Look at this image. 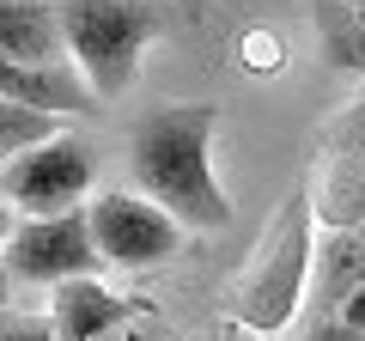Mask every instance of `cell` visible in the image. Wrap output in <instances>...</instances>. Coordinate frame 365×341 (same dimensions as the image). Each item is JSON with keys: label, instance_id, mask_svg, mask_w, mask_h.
Listing matches in <instances>:
<instances>
[{"label": "cell", "instance_id": "1", "mask_svg": "<svg viewBox=\"0 0 365 341\" xmlns=\"http://www.w3.org/2000/svg\"><path fill=\"white\" fill-rule=\"evenodd\" d=\"M213 104H158L128 128V177L182 232H225L232 201L213 177Z\"/></svg>", "mask_w": 365, "mask_h": 341}, {"label": "cell", "instance_id": "2", "mask_svg": "<svg viewBox=\"0 0 365 341\" xmlns=\"http://www.w3.org/2000/svg\"><path fill=\"white\" fill-rule=\"evenodd\" d=\"M55 19H61L67 61L79 67L91 98L110 104L140 79L146 49L170 25V6L158 0H55Z\"/></svg>", "mask_w": 365, "mask_h": 341}, {"label": "cell", "instance_id": "3", "mask_svg": "<svg viewBox=\"0 0 365 341\" xmlns=\"http://www.w3.org/2000/svg\"><path fill=\"white\" fill-rule=\"evenodd\" d=\"M311 244H317V220H311V195L304 183L280 201L268 225H262L256 250H250L244 275L232 287V323L256 329V335H280L304 305V280H311Z\"/></svg>", "mask_w": 365, "mask_h": 341}, {"label": "cell", "instance_id": "4", "mask_svg": "<svg viewBox=\"0 0 365 341\" xmlns=\"http://www.w3.org/2000/svg\"><path fill=\"white\" fill-rule=\"evenodd\" d=\"M79 213H86V232H91V244H98V256H104L110 268H128V275L170 263V256L189 244V232H182L153 195H140V189H98V195H86Z\"/></svg>", "mask_w": 365, "mask_h": 341}, {"label": "cell", "instance_id": "5", "mask_svg": "<svg viewBox=\"0 0 365 341\" xmlns=\"http://www.w3.org/2000/svg\"><path fill=\"white\" fill-rule=\"evenodd\" d=\"M104 256L86 232V213H19L0 244V292L6 287H55L67 275H98Z\"/></svg>", "mask_w": 365, "mask_h": 341}, {"label": "cell", "instance_id": "6", "mask_svg": "<svg viewBox=\"0 0 365 341\" xmlns=\"http://www.w3.org/2000/svg\"><path fill=\"white\" fill-rule=\"evenodd\" d=\"M91 170H98V153H91L79 134H49V141L25 146V153L0 158V201L13 213H67L86 208L91 195Z\"/></svg>", "mask_w": 365, "mask_h": 341}, {"label": "cell", "instance_id": "7", "mask_svg": "<svg viewBox=\"0 0 365 341\" xmlns=\"http://www.w3.org/2000/svg\"><path fill=\"white\" fill-rule=\"evenodd\" d=\"M304 195H311V220L323 232L365 225V98H353L347 110H335L323 122V134H317V170L304 183Z\"/></svg>", "mask_w": 365, "mask_h": 341}, {"label": "cell", "instance_id": "8", "mask_svg": "<svg viewBox=\"0 0 365 341\" xmlns=\"http://www.w3.org/2000/svg\"><path fill=\"white\" fill-rule=\"evenodd\" d=\"M146 305L110 292L98 275H67L49 287V323H55V341H104L116 335L122 323H140Z\"/></svg>", "mask_w": 365, "mask_h": 341}, {"label": "cell", "instance_id": "9", "mask_svg": "<svg viewBox=\"0 0 365 341\" xmlns=\"http://www.w3.org/2000/svg\"><path fill=\"white\" fill-rule=\"evenodd\" d=\"M0 98L49 110V116H91L98 110V98L73 61H6L0 55Z\"/></svg>", "mask_w": 365, "mask_h": 341}, {"label": "cell", "instance_id": "10", "mask_svg": "<svg viewBox=\"0 0 365 341\" xmlns=\"http://www.w3.org/2000/svg\"><path fill=\"white\" fill-rule=\"evenodd\" d=\"M365 280V225H335L311 244V280H304V299H311V323L317 317H335L341 299Z\"/></svg>", "mask_w": 365, "mask_h": 341}, {"label": "cell", "instance_id": "11", "mask_svg": "<svg viewBox=\"0 0 365 341\" xmlns=\"http://www.w3.org/2000/svg\"><path fill=\"white\" fill-rule=\"evenodd\" d=\"M0 55L6 61H67L55 0H0Z\"/></svg>", "mask_w": 365, "mask_h": 341}, {"label": "cell", "instance_id": "12", "mask_svg": "<svg viewBox=\"0 0 365 341\" xmlns=\"http://www.w3.org/2000/svg\"><path fill=\"white\" fill-rule=\"evenodd\" d=\"M311 25H317V55H323L329 73H365V13L359 6L317 0Z\"/></svg>", "mask_w": 365, "mask_h": 341}, {"label": "cell", "instance_id": "13", "mask_svg": "<svg viewBox=\"0 0 365 341\" xmlns=\"http://www.w3.org/2000/svg\"><path fill=\"white\" fill-rule=\"evenodd\" d=\"M49 134H61V116H49V110H31V104H13V98H0V158L25 153V146L49 141Z\"/></svg>", "mask_w": 365, "mask_h": 341}, {"label": "cell", "instance_id": "14", "mask_svg": "<svg viewBox=\"0 0 365 341\" xmlns=\"http://www.w3.org/2000/svg\"><path fill=\"white\" fill-rule=\"evenodd\" d=\"M0 341H55V323H49V311L0 305Z\"/></svg>", "mask_w": 365, "mask_h": 341}, {"label": "cell", "instance_id": "15", "mask_svg": "<svg viewBox=\"0 0 365 341\" xmlns=\"http://www.w3.org/2000/svg\"><path fill=\"white\" fill-rule=\"evenodd\" d=\"M287 341H365V329H353V323H341V317H317L304 335H287Z\"/></svg>", "mask_w": 365, "mask_h": 341}, {"label": "cell", "instance_id": "16", "mask_svg": "<svg viewBox=\"0 0 365 341\" xmlns=\"http://www.w3.org/2000/svg\"><path fill=\"white\" fill-rule=\"evenodd\" d=\"M335 317H341V323H353V329H365V280L347 292V299H341V311H335Z\"/></svg>", "mask_w": 365, "mask_h": 341}, {"label": "cell", "instance_id": "17", "mask_svg": "<svg viewBox=\"0 0 365 341\" xmlns=\"http://www.w3.org/2000/svg\"><path fill=\"white\" fill-rule=\"evenodd\" d=\"M213 341H262V335H256V329H244V323H232V317H225V329H220Z\"/></svg>", "mask_w": 365, "mask_h": 341}, {"label": "cell", "instance_id": "18", "mask_svg": "<svg viewBox=\"0 0 365 341\" xmlns=\"http://www.w3.org/2000/svg\"><path fill=\"white\" fill-rule=\"evenodd\" d=\"M13 220H19V213L6 208V201H0V244H6V232H13Z\"/></svg>", "mask_w": 365, "mask_h": 341}, {"label": "cell", "instance_id": "19", "mask_svg": "<svg viewBox=\"0 0 365 341\" xmlns=\"http://www.w3.org/2000/svg\"><path fill=\"white\" fill-rule=\"evenodd\" d=\"M110 341H146V335H134V323H122V329H116Z\"/></svg>", "mask_w": 365, "mask_h": 341}, {"label": "cell", "instance_id": "20", "mask_svg": "<svg viewBox=\"0 0 365 341\" xmlns=\"http://www.w3.org/2000/svg\"><path fill=\"white\" fill-rule=\"evenodd\" d=\"M341 6H359V13H365V0H341Z\"/></svg>", "mask_w": 365, "mask_h": 341}]
</instances>
